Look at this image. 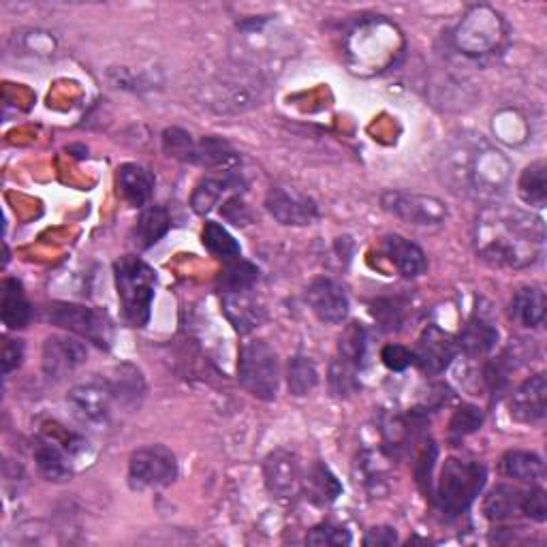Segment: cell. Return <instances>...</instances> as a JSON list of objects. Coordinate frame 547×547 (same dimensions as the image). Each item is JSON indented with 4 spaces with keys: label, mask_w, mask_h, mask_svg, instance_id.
Returning <instances> with one entry per match:
<instances>
[{
    "label": "cell",
    "mask_w": 547,
    "mask_h": 547,
    "mask_svg": "<svg viewBox=\"0 0 547 547\" xmlns=\"http://www.w3.org/2000/svg\"><path fill=\"white\" fill-rule=\"evenodd\" d=\"M477 255L494 268L522 270L543 257V221L515 208L492 206L481 212L475 231Z\"/></svg>",
    "instance_id": "obj_1"
},
{
    "label": "cell",
    "mask_w": 547,
    "mask_h": 547,
    "mask_svg": "<svg viewBox=\"0 0 547 547\" xmlns=\"http://www.w3.org/2000/svg\"><path fill=\"white\" fill-rule=\"evenodd\" d=\"M445 174L456 186L458 193L477 195L494 199L503 195L509 176L511 165L498 150H492L483 139H464V142L449 152L447 156Z\"/></svg>",
    "instance_id": "obj_2"
},
{
    "label": "cell",
    "mask_w": 547,
    "mask_h": 547,
    "mask_svg": "<svg viewBox=\"0 0 547 547\" xmlns=\"http://www.w3.org/2000/svg\"><path fill=\"white\" fill-rule=\"evenodd\" d=\"M114 278L124 323L142 330L152 317L156 272L144 259L124 255L114 263Z\"/></svg>",
    "instance_id": "obj_3"
},
{
    "label": "cell",
    "mask_w": 547,
    "mask_h": 547,
    "mask_svg": "<svg viewBox=\"0 0 547 547\" xmlns=\"http://www.w3.org/2000/svg\"><path fill=\"white\" fill-rule=\"evenodd\" d=\"M488 471L481 462L449 458L443 464L439 486H436V503H439L445 520L453 522L464 515L475 503V498L486 486Z\"/></svg>",
    "instance_id": "obj_4"
},
{
    "label": "cell",
    "mask_w": 547,
    "mask_h": 547,
    "mask_svg": "<svg viewBox=\"0 0 547 547\" xmlns=\"http://www.w3.org/2000/svg\"><path fill=\"white\" fill-rule=\"evenodd\" d=\"M238 379L250 396L270 402L278 394L280 362L265 340L246 342L238 359Z\"/></svg>",
    "instance_id": "obj_5"
},
{
    "label": "cell",
    "mask_w": 547,
    "mask_h": 547,
    "mask_svg": "<svg viewBox=\"0 0 547 547\" xmlns=\"http://www.w3.org/2000/svg\"><path fill=\"white\" fill-rule=\"evenodd\" d=\"M368 347V334L364 325L349 323L338 338V351L330 366V389L336 398H351L357 394V374L362 370Z\"/></svg>",
    "instance_id": "obj_6"
},
{
    "label": "cell",
    "mask_w": 547,
    "mask_h": 547,
    "mask_svg": "<svg viewBox=\"0 0 547 547\" xmlns=\"http://www.w3.org/2000/svg\"><path fill=\"white\" fill-rule=\"evenodd\" d=\"M178 479V460L165 445H148L133 451L129 481L135 490H161Z\"/></svg>",
    "instance_id": "obj_7"
},
{
    "label": "cell",
    "mask_w": 547,
    "mask_h": 547,
    "mask_svg": "<svg viewBox=\"0 0 547 547\" xmlns=\"http://www.w3.org/2000/svg\"><path fill=\"white\" fill-rule=\"evenodd\" d=\"M45 321L82 336L97 347L107 349L112 342V323L103 310H95L77 304H52L45 308Z\"/></svg>",
    "instance_id": "obj_8"
},
{
    "label": "cell",
    "mask_w": 547,
    "mask_h": 547,
    "mask_svg": "<svg viewBox=\"0 0 547 547\" xmlns=\"http://www.w3.org/2000/svg\"><path fill=\"white\" fill-rule=\"evenodd\" d=\"M385 212L413 227H441L447 221V208L441 199L419 193L385 191L381 197Z\"/></svg>",
    "instance_id": "obj_9"
},
{
    "label": "cell",
    "mask_w": 547,
    "mask_h": 547,
    "mask_svg": "<svg viewBox=\"0 0 547 547\" xmlns=\"http://www.w3.org/2000/svg\"><path fill=\"white\" fill-rule=\"evenodd\" d=\"M67 402L73 415L80 419L82 424L92 428H103L109 417H112L114 404L118 400L112 383L105 379H92L88 383L73 387L67 396Z\"/></svg>",
    "instance_id": "obj_10"
},
{
    "label": "cell",
    "mask_w": 547,
    "mask_h": 547,
    "mask_svg": "<svg viewBox=\"0 0 547 547\" xmlns=\"http://www.w3.org/2000/svg\"><path fill=\"white\" fill-rule=\"evenodd\" d=\"M458 355V342L451 334L443 332L439 325H428L419 336L413 351V364L426 374V377H439Z\"/></svg>",
    "instance_id": "obj_11"
},
{
    "label": "cell",
    "mask_w": 547,
    "mask_h": 547,
    "mask_svg": "<svg viewBox=\"0 0 547 547\" xmlns=\"http://www.w3.org/2000/svg\"><path fill=\"white\" fill-rule=\"evenodd\" d=\"M265 208L280 225L287 227H306L319 218L317 201L287 186H272L265 197Z\"/></svg>",
    "instance_id": "obj_12"
},
{
    "label": "cell",
    "mask_w": 547,
    "mask_h": 547,
    "mask_svg": "<svg viewBox=\"0 0 547 547\" xmlns=\"http://www.w3.org/2000/svg\"><path fill=\"white\" fill-rule=\"evenodd\" d=\"M265 488L278 500H293L302 492V468L298 458L287 449L272 451L263 462Z\"/></svg>",
    "instance_id": "obj_13"
},
{
    "label": "cell",
    "mask_w": 547,
    "mask_h": 547,
    "mask_svg": "<svg viewBox=\"0 0 547 547\" xmlns=\"http://www.w3.org/2000/svg\"><path fill=\"white\" fill-rule=\"evenodd\" d=\"M306 302L315 317L323 323L338 325L349 317V295L340 283L332 278L312 280L306 289Z\"/></svg>",
    "instance_id": "obj_14"
},
{
    "label": "cell",
    "mask_w": 547,
    "mask_h": 547,
    "mask_svg": "<svg viewBox=\"0 0 547 547\" xmlns=\"http://www.w3.org/2000/svg\"><path fill=\"white\" fill-rule=\"evenodd\" d=\"M88 349L73 336H50L43 342V372L50 379H62L86 364Z\"/></svg>",
    "instance_id": "obj_15"
},
{
    "label": "cell",
    "mask_w": 547,
    "mask_h": 547,
    "mask_svg": "<svg viewBox=\"0 0 547 547\" xmlns=\"http://www.w3.org/2000/svg\"><path fill=\"white\" fill-rule=\"evenodd\" d=\"M509 413L520 424H537L545 419L547 413V379L539 372L526 379L509 400Z\"/></svg>",
    "instance_id": "obj_16"
},
{
    "label": "cell",
    "mask_w": 547,
    "mask_h": 547,
    "mask_svg": "<svg viewBox=\"0 0 547 547\" xmlns=\"http://www.w3.org/2000/svg\"><path fill=\"white\" fill-rule=\"evenodd\" d=\"M223 312L238 334H250L265 321V308L253 293H223Z\"/></svg>",
    "instance_id": "obj_17"
},
{
    "label": "cell",
    "mask_w": 547,
    "mask_h": 547,
    "mask_svg": "<svg viewBox=\"0 0 547 547\" xmlns=\"http://www.w3.org/2000/svg\"><path fill=\"white\" fill-rule=\"evenodd\" d=\"M118 195L133 208H144L154 195L156 178L150 169L137 163H124L116 171Z\"/></svg>",
    "instance_id": "obj_18"
},
{
    "label": "cell",
    "mask_w": 547,
    "mask_h": 547,
    "mask_svg": "<svg viewBox=\"0 0 547 547\" xmlns=\"http://www.w3.org/2000/svg\"><path fill=\"white\" fill-rule=\"evenodd\" d=\"M381 253L404 278H417L421 274H426L428 270V259L424 250H421L415 242L396 236V233L394 236L383 238Z\"/></svg>",
    "instance_id": "obj_19"
},
{
    "label": "cell",
    "mask_w": 547,
    "mask_h": 547,
    "mask_svg": "<svg viewBox=\"0 0 547 547\" xmlns=\"http://www.w3.org/2000/svg\"><path fill=\"white\" fill-rule=\"evenodd\" d=\"M498 342V330L496 325L483 315V312H475V315L466 321L464 330L458 338V349H462L466 355H486L490 353Z\"/></svg>",
    "instance_id": "obj_20"
},
{
    "label": "cell",
    "mask_w": 547,
    "mask_h": 547,
    "mask_svg": "<svg viewBox=\"0 0 547 547\" xmlns=\"http://www.w3.org/2000/svg\"><path fill=\"white\" fill-rule=\"evenodd\" d=\"M545 308V291L537 285H528L513 293L509 304V317L522 327H539L545 319Z\"/></svg>",
    "instance_id": "obj_21"
},
{
    "label": "cell",
    "mask_w": 547,
    "mask_h": 547,
    "mask_svg": "<svg viewBox=\"0 0 547 547\" xmlns=\"http://www.w3.org/2000/svg\"><path fill=\"white\" fill-rule=\"evenodd\" d=\"M240 186H242V178L236 174V169L225 171V174L218 176V178L210 176L195 186L193 197H191V206L197 214H208L214 210L216 203L221 201V197L227 191H236V189H240Z\"/></svg>",
    "instance_id": "obj_22"
},
{
    "label": "cell",
    "mask_w": 547,
    "mask_h": 547,
    "mask_svg": "<svg viewBox=\"0 0 547 547\" xmlns=\"http://www.w3.org/2000/svg\"><path fill=\"white\" fill-rule=\"evenodd\" d=\"M35 462L39 473L54 483L71 477V453L58 447L54 439H39L35 445Z\"/></svg>",
    "instance_id": "obj_23"
},
{
    "label": "cell",
    "mask_w": 547,
    "mask_h": 547,
    "mask_svg": "<svg viewBox=\"0 0 547 547\" xmlns=\"http://www.w3.org/2000/svg\"><path fill=\"white\" fill-rule=\"evenodd\" d=\"M0 315L9 330H22L33 319V308L26 300V293L20 280L7 278L3 283V304H0Z\"/></svg>",
    "instance_id": "obj_24"
},
{
    "label": "cell",
    "mask_w": 547,
    "mask_h": 547,
    "mask_svg": "<svg viewBox=\"0 0 547 547\" xmlns=\"http://www.w3.org/2000/svg\"><path fill=\"white\" fill-rule=\"evenodd\" d=\"M524 492L513 486H496L486 500H483V513L492 522H507L524 515Z\"/></svg>",
    "instance_id": "obj_25"
},
{
    "label": "cell",
    "mask_w": 547,
    "mask_h": 547,
    "mask_svg": "<svg viewBox=\"0 0 547 547\" xmlns=\"http://www.w3.org/2000/svg\"><path fill=\"white\" fill-rule=\"evenodd\" d=\"M302 492H306L312 503L330 505L342 494L340 481L325 464L317 462L308 468V475L302 477Z\"/></svg>",
    "instance_id": "obj_26"
},
{
    "label": "cell",
    "mask_w": 547,
    "mask_h": 547,
    "mask_svg": "<svg viewBox=\"0 0 547 547\" xmlns=\"http://www.w3.org/2000/svg\"><path fill=\"white\" fill-rule=\"evenodd\" d=\"M240 163L238 152L229 146V142L221 137H203L195 144V159L193 165L208 167V169H225L231 171Z\"/></svg>",
    "instance_id": "obj_27"
},
{
    "label": "cell",
    "mask_w": 547,
    "mask_h": 547,
    "mask_svg": "<svg viewBox=\"0 0 547 547\" xmlns=\"http://www.w3.org/2000/svg\"><path fill=\"white\" fill-rule=\"evenodd\" d=\"M171 227V218L169 212L161 206H150L139 216V221L133 229V242L137 248H150L161 238L167 236V231Z\"/></svg>",
    "instance_id": "obj_28"
},
{
    "label": "cell",
    "mask_w": 547,
    "mask_h": 547,
    "mask_svg": "<svg viewBox=\"0 0 547 547\" xmlns=\"http://www.w3.org/2000/svg\"><path fill=\"white\" fill-rule=\"evenodd\" d=\"M500 468H503V473L509 479L530 483V486H537L545 475L543 460L537 453L530 451H507L503 456V462H500Z\"/></svg>",
    "instance_id": "obj_29"
},
{
    "label": "cell",
    "mask_w": 547,
    "mask_h": 547,
    "mask_svg": "<svg viewBox=\"0 0 547 547\" xmlns=\"http://www.w3.org/2000/svg\"><path fill=\"white\" fill-rule=\"evenodd\" d=\"M223 263H225L223 270L216 278V285H218V289H221V293H238V291L253 289V285L259 278V270L253 263L242 259V257L229 259Z\"/></svg>",
    "instance_id": "obj_30"
},
{
    "label": "cell",
    "mask_w": 547,
    "mask_h": 547,
    "mask_svg": "<svg viewBox=\"0 0 547 547\" xmlns=\"http://www.w3.org/2000/svg\"><path fill=\"white\" fill-rule=\"evenodd\" d=\"M520 199L530 208L543 210L547 203V165L545 161L530 163L518 182Z\"/></svg>",
    "instance_id": "obj_31"
},
{
    "label": "cell",
    "mask_w": 547,
    "mask_h": 547,
    "mask_svg": "<svg viewBox=\"0 0 547 547\" xmlns=\"http://www.w3.org/2000/svg\"><path fill=\"white\" fill-rule=\"evenodd\" d=\"M287 383H289L291 396H295V398L308 396L312 389L319 385V370H317L315 362H312L310 357L295 355L289 362Z\"/></svg>",
    "instance_id": "obj_32"
},
{
    "label": "cell",
    "mask_w": 547,
    "mask_h": 547,
    "mask_svg": "<svg viewBox=\"0 0 547 547\" xmlns=\"http://www.w3.org/2000/svg\"><path fill=\"white\" fill-rule=\"evenodd\" d=\"M201 240H203V246H206L218 259L229 261V259L242 257V248L236 242V238H233L223 225H218L214 221H208L206 227H203Z\"/></svg>",
    "instance_id": "obj_33"
},
{
    "label": "cell",
    "mask_w": 547,
    "mask_h": 547,
    "mask_svg": "<svg viewBox=\"0 0 547 547\" xmlns=\"http://www.w3.org/2000/svg\"><path fill=\"white\" fill-rule=\"evenodd\" d=\"M116 392V400L124 406L139 404L144 396V379L137 368L133 366H120L116 368V377L109 381Z\"/></svg>",
    "instance_id": "obj_34"
},
{
    "label": "cell",
    "mask_w": 547,
    "mask_h": 547,
    "mask_svg": "<svg viewBox=\"0 0 547 547\" xmlns=\"http://www.w3.org/2000/svg\"><path fill=\"white\" fill-rule=\"evenodd\" d=\"M483 424V413L481 409L473 404H464L460 409L453 413L449 421V439L453 445H458L462 439H466L468 434H473L481 428Z\"/></svg>",
    "instance_id": "obj_35"
},
{
    "label": "cell",
    "mask_w": 547,
    "mask_h": 547,
    "mask_svg": "<svg viewBox=\"0 0 547 547\" xmlns=\"http://www.w3.org/2000/svg\"><path fill=\"white\" fill-rule=\"evenodd\" d=\"M195 139L182 129H167L163 133V150L171 156V159H178L182 163H191L195 159Z\"/></svg>",
    "instance_id": "obj_36"
},
{
    "label": "cell",
    "mask_w": 547,
    "mask_h": 547,
    "mask_svg": "<svg viewBox=\"0 0 547 547\" xmlns=\"http://www.w3.org/2000/svg\"><path fill=\"white\" fill-rule=\"evenodd\" d=\"M351 533L347 528L336 526V524H319L310 530L306 535L308 545H317V547H338V545H351Z\"/></svg>",
    "instance_id": "obj_37"
},
{
    "label": "cell",
    "mask_w": 547,
    "mask_h": 547,
    "mask_svg": "<svg viewBox=\"0 0 547 547\" xmlns=\"http://www.w3.org/2000/svg\"><path fill=\"white\" fill-rule=\"evenodd\" d=\"M436 456H439V447H436L432 441H428L424 443V447H421V453L415 462L417 483L428 496H432V468H434Z\"/></svg>",
    "instance_id": "obj_38"
},
{
    "label": "cell",
    "mask_w": 547,
    "mask_h": 547,
    "mask_svg": "<svg viewBox=\"0 0 547 547\" xmlns=\"http://www.w3.org/2000/svg\"><path fill=\"white\" fill-rule=\"evenodd\" d=\"M374 319L381 323L385 332H398L402 327V306L394 300H379L374 304Z\"/></svg>",
    "instance_id": "obj_39"
},
{
    "label": "cell",
    "mask_w": 547,
    "mask_h": 547,
    "mask_svg": "<svg viewBox=\"0 0 547 547\" xmlns=\"http://www.w3.org/2000/svg\"><path fill=\"white\" fill-rule=\"evenodd\" d=\"M526 518L533 522H545L547 520V496L545 490L539 486H533L528 492H524V507H522Z\"/></svg>",
    "instance_id": "obj_40"
},
{
    "label": "cell",
    "mask_w": 547,
    "mask_h": 547,
    "mask_svg": "<svg viewBox=\"0 0 547 547\" xmlns=\"http://www.w3.org/2000/svg\"><path fill=\"white\" fill-rule=\"evenodd\" d=\"M381 359L383 364L394 370V372H402L409 368L413 364V351H409L402 345H387L383 351H381Z\"/></svg>",
    "instance_id": "obj_41"
},
{
    "label": "cell",
    "mask_w": 547,
    "mask_h": 547,
    "mask_svg": "<svg viewBox=\"0 0 547 547\" xmlns=\"http://www.w3.org/2000/svg\"><path fill=\"white\" fill-rule=\"evenodd\" d=\"M22 359H24V342L7 338L5 345H3V372H5V377H7V374H11L15 368L22 366Z\"/></svg>",
    "instance_id": "obj_42"
},
{
    "label": "cell",
    "mask_w": 547,
    "mask_h": 547,
    "mask_svg": "<svg viewBox=\"0 0 547 547\" xmlns=\"http://www.w3.org/2000/svg\"><path fill=\"white\" fill-rule=\"evenodd\" d=\"M398 541V535L394 528L387 526H379L368 530V535L364 539V545H377V547H385V545H394Z\"/></svg>",
    "instance_id": "obj_43"
},
{
    "label": "cell",
    "mask_w": 547,
    "mask_h": 547,
    "mask_svg": "<svg viewBox=\"0 0 547 547\" xmlns=\"http://www.w3.org/2000/svg\"><path fill=\"white\" fill-rule=\"evenodd\" d=\"M223 212H225V216L229 218V221H231L233 225H246V223L250 221V214H248V210H246L244 203L240 201V197L229 199V201L225 203V206H223Z\"/></svg>",
    "instance_id": "obj_44"
}]
</instances>
